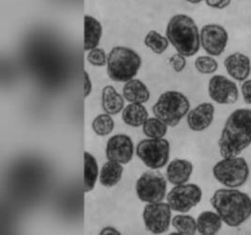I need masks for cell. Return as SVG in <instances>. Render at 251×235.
Listing matches in <instances>:
<instances>
[{
  "mask_svg": "<svg viewBox=\"0 0 251 235\" xmlns=\"http://www.w3.org/2000/svg\"><path fill=\"white\" fill-rule=\"evenodd\" d=\"M167 38L176 51L186 57L196 55L201 45L199 27L186 14L172 16L167 26Z\"/></svg>",
  "mask_w": 251,
  "mask_h": 235,
  "instance_id": "3957f363",
  "label": "cell"
},
{
  "mask_svg": "<svg viewBox=\"0 0 251 235\" xmlns=\"http://www.w3.org/2000/svg\"><path fill=\"white\" fill-rule=\"evenodd\" d=\"M83 91H84V97L87 98L92 90V79L90 78V75L87 71L83 72Z\"/></svg>",
  "mask_w": 251,
  "mask_h": 235,
  "instance_id": "1f68e13d",
  "label": "cell"
},
{
  "mask_svg": "<svg viewBox=\"0 0 251 235\" xmlns=\"http://www.w3.org/2000/svg\"><path fill=\"white\" fill-rule=\"evenodd\" d=\"M115 161H108L103 166L100 172V183L104 187H113L123 177L124 167Z\"/></svg>",
  "mask_w": 251,
  "mask_h": 235,
  "instance_id": "7402d4cb",
  "label": "cell"
},
{
  "mask_svg": "<svg viewBox=\"0 0 251 235\" xmlns=\"http://www.w3.org/2000/svg\"><path fill=\"white\" fill-rule=\"evenodd\" d=\"M208 93L210 98L220 104H232L238 101L237 85L224 76H214L209 80Z\"/></svg>",
  "mask_w": 251,
  "mask_h": 235,
  "instance_id": "7c38bea8",
  "label": "cell"
},
{
  "mask_svg": "<svg viewBox=\"0 0 251 235\" xmlns=\"http://www.w3.org/2000/svg\"><path fill=\"white\" fill-rule=\"evenodd\" d=\"M250 167L243 157L223 158L214 166L213 174L218 183L229 188L244 185L250 177Z\"/></svg>",
  "mask_w": 251,
  "mask_h": 235,
  "instance_id": "8992f818",
  "label": "cell"
},
{
  "mask_svg": "<svg viewBox=\"0 0 251 235\" xmlns=\"http://www.w3.org/2000/svg\"><path fill=\"white\" fill-rule=\"evenodd\" d=\"M224 66L228 76L236 81L244 82L251 75V59L247 55L240 52L227 56L224 61Z\"/></svg>",
  "mask_w": 251,
  "mask_h": 235,
  "instance_id": "9a60e30c",
  "label": "cell"
},
{
  "mask_svg": "<svg viewBox=\"0 0 251 235\" xmlns=\"http://www.w3.org/2000/svg\"><path fill=\"white\" fill-rule=\"evenodd\" d=\"M148 119V110L142 104H130L123 110L124 122L132 127L143 126Z\"/></svg>",
  "mask_w": 251,
  "mask_h": 235,
  "instance_id": "44dd1931",
  "label": "cell"
},
{
  "mask_svg": "<svg viewBox=\"0 0 251 235\" xmlns=\"http://www.w3.org/2000/svg\"><path fill=\"white\" fill-rule=\"evenodd\" d=\"M251 144V109L240 108L229 115L220 138L218 147L223 158L239 157Z\"/></svg>",
  "mask_w": 251,
  "mask_h": 235,
  "instance_id": "6da1fadb",
  "label": "cell"
},
{
  "mask_svg": "<svg viewBox=\"0 0 251 235\" xmlns=\"http://www.w3.org/2000/svg\"><path fill=\"white\" fill-rule=\"evenodd\" d=\"M126 101L131 104H144L150 99L151 93L148 87L139 79H132L126 82L123 89Z\"/></svg>",
  "mask_w": 251,
  "mask_h": 235,
  "instance_id": "ac0fdd59",
  "label": "cell"
},
{
  "mask_svg": "<svg viewBox=\"0 0 251 235\" xmlns=\"http://www.w3.org/2000/svg\"><path fill=\"white\" fill-rule=\"evenodd\" d=\"M137 156L151 169L164 168L169 160L171 145L164 138H148L141 140L137 146Z\"/></svg>",
  "mask_w": 251,
  "mask_h": 235,
  "instance_id": "52a82bcc",
  "label": "cell"
},
{
  "mask_svg": "<svg viewBox=\"0 0 251 235\" xmlns=\"http://www.w3.org/2000/svg\"><path fill=\"white\" fill-rule=\"evenodd\" d=\"M193 172V165L188 160L174 159L167 168V179L174 184H183L190 179Z\"/></svg>",
  "mask_w": 251,
  "mask_h": 235,
  "instance_id": "2e32d148",
  "label": "cell"
},
{
  "mask_svg": "<svg viewBox=\"0 0 251 235\" xmlns=\"http://www.w3.org/2000/svg\"><path fill=\"white\" fill-rule=\"evenodd\" d=\"M138 199L143 202H161L166 198L167 181L157 171H146L136 183Z\"/></svg>",
  "mask_w": 251,
  "mask_h": 235,
  "instance_id": "ba28073f",
  "label": "cell"
},
{
  "mask_svg": "<svg viewBox=\"0 0 251 235\" xmlns=\"http://www.w3.org/2000/svg\"><path fill=\"white\" fill-rule=\"evenodd\" d=\"M102 106L104 112L117 115L125 107V97L112 86H105L102 91Z\"/></svg>",
  "mask_w": 251,
  "mask_h": 235,
  "instance_id": "d6986e66",
  "label": "cell"
},
{
  "mask_svg": "<svg viewBox=\"0 0 251 235\" xmlns=\"http://www.w3.org/2000/svg\"><path fill=\"white\" fill-rule=\"evenodd\" d=\"M107 56L103 49L96 47L89 52L87 59L93 66L103 67L107 64Z\"/></svg>",
  "mask_w": 251,
  "mask_h": 235,
  "instance_id": "f1b7e54d",
  "label": "cell"
},
{
  "mask_svg": "<svg viewBox=\"0 0 251 235\" xmlns=\"http://www.w3.org/2000/svg\"><path fill=\"white\" fill-rule=\"evenodd\" d=\"M103 26L95 17L87 14L84 18V50L96 48L102 39Z\"/></svg>",
  "mask_w": 251,
  "mask_h": 235,
  "instance_id": "e0dca14e",
  "label": "cell"
},
{
  "mask_svg": "<svg viewBox=\"0 0 251 235\" xmlns=\"http://www.w3.org/2000/svg\"><path fill=\"white\" fill-rule=\"evenodd\" d=\"M115 123L109 114H101L92 122V129L94 133L100 136L111 134L114 130Z\"/></svg>",
  "mask_w": 251,
  "mask_h": 235,
  "instance_id": "4316f807",
  "label": "cell"
},
{
  "mask_svg": "<svg viewBox=\"0 0 251 235\" xmlns=\"http://www.w3.org/2000/svg\"><path fill=\"white\" fill-rule=\"evenodd\" d=\"M222 219L215 212L205 211L199 215L197 219V228L200 235H215L222 228Z\"/></svg>",
  "mask_w": 251,
  "mask_h": 235,
  "instance_id": "ffe728a7",
  "label": "cell"
},
{
  "mask_svg": "<svg viewBox=\"0 0 251 235\" xmlns=\"http://www.w3.org/2000/svg\"><path fill=\"white\" fill-rule=\"evenodd\" d=\"M186 56H183L179 53L173 55V56L170 58V63L173 68V70L176 73H181L184 70V68L186 66Z\"/></svg>",
  "mask_w": 251,
  "mask_h": 235,
  "instance_id": "f546056e",
  "label": "cell"
},
{
  "mask_svg": "<svg viewBox=\"0 0 251 235\" xmlns=\"http://www.w3.org/2000/svg\"><path fill=\"white\" fill-rule=\"evenodd\" d=\"M211 204L222 221L228 227L236 228L251 216V198L235 188H222L216 191Z\"/></svg>",
  "mask_w": 251,
  "mask_h": 235,
  "instance_id": "7a4b0ae2",
  "label": "cell"
},
{
  "mask_svg": "<svg viewBox=\"0 0 251 235\" xmlns=\"http://www.w3.org/2000/svg\"><path fill=\"white\" fill-rule=\"evenodd\" d=\"M228 42V31L217 24H209L201 30V45L209 56H220Z\"/></svg>",
  "mask_w": 251,
  "mask_h": 235,
  "instance_id": "8fae6325",
  "label": "cell"
},
{
  "mask_svg": "<svg viewBox=\"0 0 251 235\" xmlns=\"http://www.w3.org/2000/svg\"><path fill=\"white\" fill-rule=\"evenodd\" d=\"M190 102L180 91L168 90L163 92L152 106V113L168 126L175 127L188 114Z\"/></svg>",
  "mask_w": 251,
  "mask_h": 235,
  "instance_id": "5b68a950",
  "label": "cell"
},
{
  "mask_svg": "<svg viewBox=\"0 0 251 235\" xmlns=\"http://www.w3.org/2000/svg\"><path fill=\"white\" fill-rule=\"evenodd\" d=\"M172 226L179 235H194L198 231L194 217L186 214L175 215L172 219Z\"/></svg>",
  "mask_w": 251,
  "mask_h": 235,
  "instance_id": "cb8c5ba5",
  "label": "cell"
},
{
  "mask_svg": "<svg viewBox=\"0 0 251 235\" xmlns=\"http://www.w3.org/2000/svg\"><path fill=\"white\" fill-rule=\"evenodd\" d=\"M169 40L165 36L155 30L149 31L144 39V44L151 49L154 54L161 55L169 47Z\"/></svg>",
  "mask_w": 251,
  "mask_h": 235,
  "instance_id": "d4e9b609",
  "label": "cell"
},
{
  "mask_svg": "<svg viewBox=\"0 0 251 235\" xmlns=\"http://www.w3.org/2000/svg\"><path fill=\"white\" fill-rule=\"evenodd\" d=\"M101 235H122L118 230L114 229L113 227H106L103 228L100 233Z\"/></svg>",
  "mask_w": 251,
  "mask_h": 235,
  "instance_id": "836d02e7",
  "label": "cell"
},
{
  "mask_svg": "<svg viewBox=\"0 0 251 235\" xmlns=\"http://www.w3.org/2000/svg\"><path fill=\"white\" fill-rule=\"evenodd\" d=\"M184 1H186L187 3H190V4L196 5V4H200V3H201L203 0H184Z\"/></svg>",
  "mask_w": 251,
  "mask_h": 235,
  "instance_id": "e575fe53",
  "label": "cell"
},
{
  "mask_svg": "<svg viewBox=\"0 0 251 235\" xmlns=\"http://www.w3.org/2000/svg\"><path fill=\"white\" fill-rule=\"evenodd\" d=\"M143 133L149 138H163L168 133V125L158 118H150L143 124Z\"/></svg>",
  "mask_w": 251,
  "mask_h": 235,
  "instance_id": "484cf974",
  "label": "cell"
},
{
  "mask_svg": "<svg viewBox=\"0 0 251 235\" xmlns=\"http://www.w3.org/2000/svg\"><path fill=\"white\" fill-rule=\"evenodd\" d=\"M195 67L202 75H213L218 69V63L212 56H201L195 60Z\"/></svg>",
  "mask_w": 251,
  "mask_h": 235,
  "instance_id": "83f0119b",
  "label": "cell"
},
{
  "mask_svg": "<svg viewBox=\"0 0 251 235\" xmlns=\"http://www.w3.org/2000/svg\"><path fill=\"white\" fill-rule=\"evenodd\" d=\"M202 198L201 188L195 183L176 185L170 191L167 201L173 212L187 213L197 206Z\"/></svg>",
  "mask_w": 251,
  "mask_h": 235,
  "instance_id": "9c48e42d",
  "label": "cell"
},
{
  "mask_svg": "<svg viewBox=\"0 0 251 235\" xmlns=\"http://www.w3.org/2000/svg\"><path fill=\"white\" fill-rule=\"evenodd\" d=\"M215 106L211 103H202L187 114L188 127L195 132L206 130L214 121Z\"/></svg>",
  "mask_w": 251,
  "mask_h": 235,
  "instance_id": "5bb4252c",
  "label": "cell"
},
{
  "mask_svg": "<svg viewBox=\"0 0 251 235\" xmlns=\"http://www.w3.org/2000/svg\"><path fill=\"white\" fill-rule=\"evenodd\" d=\"M243 99L246 104H251V79H247L243 82L241 87Z\"/></svg>",
  "mask_w": 251,
  "mask_h": 235,
  "instance_id": "4dcf8cb0",
  "label": "cell"
},
{
  "mask_svg": "<svg viewBox=\"0 0 251 235\" xmlns=\"http://www.w3.org/2000/svg\"><path fill=\"white\" fill-rule=\"evenodd\" d=\"M99 175V168L96 159L90 153L84 154V192L89 193L94 189Z\"/></svg>",
  "mask_w": 251,
  "mask_h": 235,
  "instance_id": "603a6c76",
  "label": "cell"
},
{
  "mask_svg": "<svg viewBox=\"0 0 251 235\" xmlns=\"http://www.w3.org/2000/svg\"><path fill=\"white\" fill-rule=\"evenodd\" d=\"M172 208L169 203H149L143 211L146 229L153 235H162L169 231L172 221Z\"/></svg>",
  "mask_w": 251,
  "mask_h": 235,
  "instance_id": "30bf717a",
  "label": "cell"
},
{
  "mask_svg": "<svg viewBox=\"0 0 251 235\" xmlns=\"http://www.w3.org/2000/svg\"><path fill=\"white\" fill-rule=\"evenodd\" d=\"M106 65L109 78L126 83L137 76L141 66V57L131 48L116 46L108 54Z\"/></svg>",
  "mask_w": 251,
  "mask_h": 235,
  "instance_id": "277c9868",
  "label": "cell"
},
{
  "mask_svg": "<svg viewBox=\"0 0 251 235\" xmlns=\"http://www.w3.org/2000/svg\"><path fill=\"white\" fill-rule=\"evenodd\" d=\"M105 155L108 160L120 164H128L134 156V144L129 135L115 134L106 144Z\"/></svg>",
  "mask_w": 251,
  "mask_h": 235,
  "instance_id": "4fadbf2b",
  "label": "cell"
},
{
  "mask_svg": "<svg viewBox=\"0 0 251 235\" xmlns=\"http://www.w3.org/2000/svg\"><path fill=\"white\" fill-rule=\"evenodd\" d=\"M207 6L217 10H223L229 6L231 0H205Z\"/></svg>",
  "mask_w": 251,
  "mask_h": 235,
  "instance_id": "d6a6232c",
  "label": "cell"
}]
</instances>
